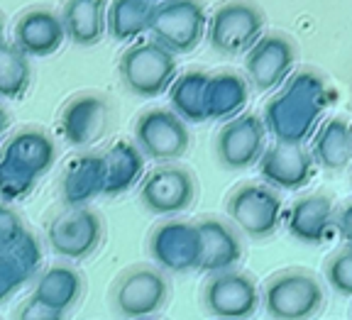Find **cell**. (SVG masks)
Listing matches in <instances>:
<instances>
[{
	"label": "cell",
	"instance_id": "6da1fadb",
	"mask_svg": "<svg viewBox=\"0 0 352 320\" xmlns=\"http://www.w3.org/2000/svg\"><path fill=\"white\" fill-rule=\"evenodd\" d=\"M328 81L316 69H298L267 100L262 120L276 142L306 144L318 130L320 117L330 105Z\"/></svg>",
	"mask_w": 352,
	"mask_h": 320
},
{
	"label": "cell",
	"instance_id": "7a4b0ae2",
	"mask_svg": "<svg viewBox=\"0 0 352 320\" xmlns=\"http://www.w3.org/2000/svg\"><path fill=\"white\" fill-rule=\"evenodd\" d=\"M262 306L272 320H314L325 306V288L311 271L281 269L264 282Z\"/></svg>",
	"mask_w": 352,
	"mask_h": 320
},
{
	"label": "cell",
	"instance_id": "3957f363",
	"mask_svg": "<svg viewBox=\"0 0 352 320\" xmlns=\"http://www.w3.org/2000/svg\"><path fill=\"white\" fill-rule=\"evenodd\" d=\"M118 71L122 86L132 95L157 98L171 89L174 78L179 76V64L176 54H171L157 39H147V42H135L122 52Z\"/></svg>",
	"mask_w": 352,
	"mask_h": 320
},
{
	"label": "cell",
	"instance_id": "277c9868",
	"mask_svg": "<svg viewBox=\"0 0 352 320\" xmlns=\"http://www.w3.org/2000/svg\"><path fill=\"white\" fill-rule=\"evenodd\" d=\"M226 210L232 225L250 240L272 238L284 220V201L267 183L245 181L235 186L226 201Z\"/></svg>",
	"mask_w": 352,
	"mask_h": 320
},
{
	"label": "cell",
	"instance_id": "5b68a950",
	"mask_svg": "<svg viewBox=\"0 0 352 320\" xmlns=\"http://www.w3.org/2000/svg\"><path fill=\"white\" fill-rule=\"evenodd\" d=\"M264 34V12L257 3L230 0L215 8L208 20L206 39L213 52L226 56L248 54Z\"/></svg>",
	"mask_w": 352,
	"mask_h": 320
},
{
	"label": "cell",
	"instance_id": "8992f818",
	"mask_svg": "<svg viewBox=\"0 0 352 320\" xmlns=\"http://www.w3.org/2000/svg\"><path fill=\"white\" fill-rule=\"evenodd\" d=\"M152 39L171 54H188L204 42L208 32V15L201 0H164L154 8Z\"/></svg>",
	"mask_w": 352,
	"mask_h": 320
},
{
	"label": "cell",
	"instance_id": "52a82bcc",
	"mask_svg": "<svg viewBox=\"0 0 352 320\" xmlns=\"http://www.w3.org/2000/svg\"><path fill=\"white\" fill-rule=\"evenodd\" d=\"M169 301V282L157 266H132L113 286V310L122 320H152Z\"/></svg>",
	"mask_w": 352,
	"mask_h": 320
},
{
	"label": "cell",
	"instance_id": "ba28073f",
	"mask_svg": "<svg viewBox=\"0 0 352 320\" xmlns=\"http://www.w3.org/2000/svg\"><path fill=\"white\" fill-rule=\"evenodd\" d=\"M201 301L215 320H250L262 306V288L245 271H220L204 284Z\"/></svg>",
	"mask_w": 352,
	"mask_h": 320
},
{
	"label": "cell",
	"instance_id": "9c48e42d",
	"mask_svg": "<svg viewBox=\"0 0 352 320\" xmlns=\"http://www.w3.org/2000/svg\"><path fill=\"white\" fill-rule=\"evenodd\" d=\"M135 144L147 159L171 164L186 155L191 133L171 108H149L135 120Z\"/></svg>",
	"mask_w": 352,
	"mask_h": 320
},
{
	"label": "cell",
	"instance_id": "30bf717a",
	"mask_svg": "<svg viewBox=\"0 0 352 320\" xmlns=\"http://www.w3.org/2000/svg\"><path fill=\"white\" fill-rule=\"evenodd\" d=\"M198 183L188 169L179 164H160L140 183V203L152 216L174 218L193 205Z\"/></svg>",
	"mask_w": 352,
	"mask_h": 320
},
{
	"label": "cell",
	"instance_id": "8fae6325",
	"mask_svg": "<svg viewBox=\"0 0 352 320\" xmlns=\"http://www.w3.org/2000/svg\"><path fill=\"white\" fill-rule=\"evenodd\" d=\"M298 47L284 32H264L259 42L245 54V73L254 91H279L294 73Z\"/></svg>",
	"mask_w": 352,
	"mask_h": 320
},
{
	"label": "cell",
	"instance_id": "7c38bea8",
	"mask_svg": "<svg viewBox=\"0 0 352 320\" xmlns=\"http://www.w3.org/2000/svg\"><path fill=\"white\" fill-rule=\"evenodd\" d=\"M267 127L262 115L242 113L232 120L223 122L215 135V159L223 169L242 172L259 164L267 149Z\"/></svg>",
	"mask_w": 352,
	"mask_h": 320
},
{
	"label": "cell",
	"instance_id": "4fadbf2b",
	"mask_svg": "<svg viewBox=\"0 0 352 320\" xmlns=\"http://www.w3.org/2000/svg\"><path fill=\"white\" fill-rule=\"evenodd\" d=\"M147 249L157 269L171 271V274L198 271L201 264V235L196 222L179 220V218L160 222L149 232Z\"/></svg>",
	"mask_w": 352,
	"mask_h": 320
},
{
	"label": "cell",
	"instance_id": "5bb4252c",
	"mask_svg": "<svg viewBox=\"0 0 352 320\" xmlns=\"http://www.w3.org/2000/svg\"><path fill=\"white\" fill-rule=\"evenodd\" d=\"M47 242L61 260L81 262L103 242V220L91 208H72L66 216L52 220Z\"/></svg>",
	"mask_w": 352,
	"mask_h": 320
},
{
	"label": "cell",
	"instance_id": "9a60e30c",
	"mask_svg": "<svg viewBox=\"0 0 352 320\" xmlns=\"http://www.w3.org/2000/svg\"><path fill=\"white\" fill-rule=\"evenodd\" d=\"M314 155L306 144L272 142L264 149L257 169L267 186L281 191H301L314 179Z\"/></svg>",
	"mask_w": 352,
	"mask_h": 320
},
{
	"label": "cell",
	"instance_id": "2e32d148",
	"mask_svg": "<svg viewBox=\"0 0 352 320\" xmlns=\"http://www.w3.org/2000/svg\"><path fill=\"white\" fill-rule=\"evenodd\" d=\"M110 122V105L103 95L83 93L64 105L59 117L61 135L72 147L86 149L105 135Z\"/></svg>",
	"mask_w": 352,
	"mask_h": 320
},
{
	"label": "cell",
	"instance_id": "e0dca14e",
	"mask_svg": "<svg viewBox=\"0 0 352 320\" xmlns=\"http://www.w3.org/2000/svg\"><path fill=\"white\" fill-rule=\"evenodd\" d=\"M196 227L201 235L198 271L220 274V271H230L240 264L245 247H242L240 232L232 222L220 220V218H201L196 220Z\"/></svg>",
	"mask_w": 352,
	"mask_h": 320
},
{
	"label": "cell",
	"instance_id": "ac0fdd59",
	"mask_svg": "<svg viewBox=\"0 0 352 320\" xmlns=\"http://www.w3.org/2000/svg\"><path fill=\"white\" fill-rule=\"evenodd\" d=\"M0 159L15 166L17 172L37 181L56 161V144L39 127H22L6 142Z\"/></svg>",
	"mask_w": 352,
	"mask_h": 320
},
{
	"label": "cell",
	"instance_id": "d6986e66",
	"mask_svg": "<svg viewBox=\"0 0 352 320\" xmlns=\"http://www.w3.org/2000/svg\"><path fill=\"white\" fill-rule=\"evenodd\" d=\"M286 230L301 244H323L336 230V205L325 194L301 196L286 210Z\"/></svg>",
	"mask_w": 352,
	"mask_h": 320
},
{
	"label": "cell",
	"instance_id": "ffe728a7",
	"mask_svg": "<svg viewBox=\"0 0 352 320\" xmlns=\"http://www.w3.org/2000/svg\"><path fill=\"white\" fill-rule=\"evenodd\" d=\"M64 39L61 15L50 8H32L15 25V45L28 56H52L61 49Z\"/></svg>",
	"mask_w": 352,
	"mask_h": 320
},
{
	"label": "cell",
	"instance_id": "44dd1931",
	"mask_svg": "<svg viewBox=\"0 0 352 320\" xmlns=\"http://www.w3.org/2000/svg\"><path fill=\"white\" fill-rule=\"evenodd\" d=\"M98 196H105V157L96 152L78 155L64 169L61 198L69 208H86Z\"/></svg>",
	"mask_w": 352,
	"mask_h": 320
},
{
	"label": "cell",
	"instance_id": "7402d4cb",
	"mask_svg": "<svg viewBox=\"0 0 352 320\" xmlns=\"http://www.w3.org/2000/svg\"><path fill=\"white\" fill-rule=\"evenodd\" d=\"M250 103V81L237 71L210 73L206 86V115L210 122H228L242 115Z\"/></svg>",
	"mask_w": 352,
	"mask_h": 320
},
{
	"label": "cell",
	"instance_id": "603a6c76",
	"mask_svg": "<svg viewBox=\"0 0 352 320\" xmlns=\"http://www.w3.org/2000/svg\"><path fill=\"white\" fill-rule=\"evenodd\" d=\"M105 157V196H122L147 176V157L132 139H118L103 152Z\"/></svg>",
	"mask_w": 352,
	"mask_h": 320
},
{
	"label": "cell",
	"instance_id": "cb8c5ba5",
	"mask_svg": "<svg viewBox=\"0 0 352 320\" xmlns=\"http://www.w3.org/2000/svg\"><path fill=\"white\" fill-rule=\"evenodd\" d=\"M66 39L76 47H94L108 32V0H66L61 8Z\"/></svg>",
	"mask_w": 352,
	"mask_h": 320
},
{
	"label": "cell",
	"instance_id": "d4e9b609",
	"mask_svg": "<svg viewBox=\"0 0 352 320\" xmlns=\"http://www.w3.org/2000/svg\"><path fill=\"white\" fill-rule=\"evenodd\" d=\"M314 161L328 172H342L352 161V125L340 115H333L318 125L311 137Z\"/></svg>",
	"mask_w": 352,
	"mask_h": 320
},
{
	"label": "cell",
	"instance_id": "484cf974",
	"mask_svg": "<svg viewBox=\"0 0 352 320\" xmlns=\"http://www.w3.org/2000/svg\"><path fill=\"white\" fill-rule=\"evenodd\" d=\"M83 276L69 264H52L37 276L32 298L52 310L66 313L81 301Z\"/></svg>",
	"mask_w": 352,
	"mask_h": 320
},
{
	"label": "cell",
	"instance_id": "4316f807",
	"mask_svg": "<svg viewBox=\"0 0 352 320\" xmlns=\"http://www.w3.org/2000/svg\"><path fill=\"white\" fill-rule=\"evenodd\" d=\"M210 73L204 69H188V71L179 73L174 78L169 89V100H171V111L182 117L184 122H206V86H208Z\"/></svg>",
	"mask_w": 352,
	"mask_h": 320
},
{
	"label": "cell",
	"instance_id": "83f0119b",
	"mask_svg": "<svg viewBox=\"0 0 352 320\" xmlns=\"http://www.w3.org/2000/svg\"><path fill=\"white\" fill-rule=\"evenodd\" d=\"M152 0H110L108 3V34L116 42H135L149 32L154 17Z\"/></svg>",
	"mask_w": 352,
	"mask_h": 320
},
{
	"label": "cell",
	"instance_id": "f1b7e54d",
	"mask_svg": "<svg viewBox=\"0 0 352 320\" xmlns=\"http://www.w3.org/2000/svg\"><path fill=\"white\" fill-rule=\"evenodd\" d=\"M32 67L30 56L15 45L0 39V98H20L30 89Z\"/></svg>",
	"mask_w": 352,
	"mask_h": 320
},
{
	"label": "cell",
	"instance_id": "f546056e",
	"mask_svg": "<svg viewBox=\"0 0 352 320\" xmlns=\"http://www.w3.org/2000/svg\"><path fill=\"white\" fill-rule=\"evenodd\" d=\"M323 274L333 291L352 298V244L338 249L336 254H330L323 266Z\"/></svg>",
	"mask_w": 352,
	"mask_h": 320
},
{
	"label": "cell",
	"instance_id": "4dcf8cb0",
	"mask_svg": "<svg viewBox=\"0 0 352 320\" xmlns=\"http://www.w3.org/2000/svg\"><path fill=\"white\" fill-rule=\"evenodd\" d=\"M8 254L17 262V266H20L22 274L28 276V279H34L39 274V269H42V244H39V240L30 230L22 232L20 238L15 240V244L8 249Z\"/></svg>",
	"mask_w": 352,
	"mask_h": 320
},
{
	"label": "cell",
	"instance_id": "1f68e13d",
	"mask_svg": "<svg viewBox=\"0 0 352 320\" xmlns=\"http://www.w3.org/2000/svg\"><path fill=\"white\" fill-rule=\"evenodd\" d=\"M34 181L30 176H25L22 172H17L15 166H10L8 161L0 159V201L6 203H15V201L28 198L32 194Z\"/></svg>",
	"mask_w": 352,
	"mask_h": 320
},
{
	"label": "cell",
	"instance_id": "d6a6232c",
	"mask_svg": "<svg viewBox=\"0 0 352 320\" xmlns=\"http://www.w3.org/2000/svg\"><path fill=\"white\" fill-rule=\"evenodd\" d=\"M30 279L22 274L17 262L8 252H0V306L8 304L17 291H20Z\"/></svg>",
	"mask_w": 352,
	"mask_h": 320
},
{
	"label": "cell",
	"instance_id": "836d02e7",
	"mask_svg": "<svg viewBox=\"0 0 352 320\" xmlns=\"http://www.w3.org/2000/svg\"><path fill=\"white\" fill-rule=\"evenodd\" d=\"M25 230L28 227L22 222L20 213L10 203L0 201V252H8Z\"/></svg>",
	"mask_w": 352,
	"mask_h": 320
},
{
	"label": "cell",
	"instance_id": "e575fe53",
	"mask_svg": "<svg viewBox=\"0 0 352 320\" xmlns=\"http://www.w3.org/2000/svg\"><path fill=\"white\" fill-rule=\"evenodd\" d=\"M17 320H64V313L47 308V306H42L39 301H34L30 296L25 301V306L20 308V313H17Z\"/></svg>",
	"mask_w": 352,
	"mask_h": 320
},
{
	"label": "cell",
	"instance_id": "d590c367",
	"mask_svg": "<svg viewBox=\"0 0 352 320\" xmlns=\"http://www.w3.org/2000/svg\"><path fill=\"white\" fill-rule=\"evenodd\" d=\"M336 230L347 244H352V201L336 210Z\"/></svg>",
	"mask_w": 352,
	"mask_h": 320
},
{
	"label": "cell",
	"instance_id": "8d00e7d4",
	"mask_svg": "<svg viewBox=\"0 0 352 320\" xmlns=\"http://www.w3.org/2000/svg\"><path fill=\"white\" fill-rule=\"evenodd\" d=\"M8 127H10V113H8L6 108H3V105H0V135L6 133Z\"/></svg>",
	"mask_w": 352,
	"mask_h": 320
},
{
	"label": "cell",
	"instance_id": "74e56055",
	"mask_svg": "<svg viewBox=\"0 0 352 320\" xmlns=\"http://www.w3.org/2000/svg\"><path fill=\"white\" fill-rule=\"evenodd\" d=\"M3 32H6V25H3V17H0V39H3Z\"/></svg>",
	"mask_w": 352,
	"mask_h": 320
},
{
	"label": "cell",
	"instance_id": "f35d334b",
	"mask_svg": "<svg viewBox=\"0 0 352 320\" xmlns=\"http://www.w3.org/2000/svg\"><path fill=\"white\" fill-rule=\"evenodd\" d=\"M152 3H154V5H157V3H164V0H152Z\"/></svg>",
	"mask_w": 352,
	"mask_h": 320
}]
</instances>
